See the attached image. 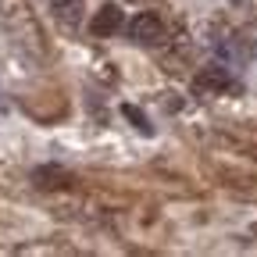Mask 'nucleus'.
I'll return each instance as SVG.
<instances>
[{"label":"nucleus","instance_id":"7ed1b4c3","mask_svg":"<svg viewBox=\"0 0 257 257\" xmlns=\"http://www.w3.org/2000/svg\"><path fill=\"white\" fill-rule=\"evenodd\" d=\"M197 89H204V93H232L236 79H232L229 68H221V64H207V68L197 75Z\"/></svg>","mask_w":257,"mask_h":257},{"label":"nucleus","instance_id":"9d476101","mask_svg":"<svg viewBox=\"0 0 257 257\" xmlns=\"http://www.w3.org/2000/svg\"><path fill=\"white\" fill-rule=\"evenodd\" d=\"M253 157H257V150H253Z\"/></svg>","mask_w":257,"mask_h":257},{"label":"nucleus","instance_id":"20e7f679","mask_svg":"<svg viewBox=\"0 0 257 257\" xmlns=\"http://www.w3.org/2000/svg\"><path fill=\"white\" fill-rule=\"evenodd\" d=\"M121 25H125V15H121L114 4H104L100 11L93 15L89 32H93V36H118V32H121Z\"/></svg>","mask_w":257,"mask_h":257},{"label":"nucleus","instance_id":"0eeeda50","mask_svg":"<svg viewBox=\"0 0 257 257\" xmlns=\"http://www.w3.org/2000/svg\"><path fill=\"white\" fill-rule=\"evenodd\" d=\"M32 179H36V186H40V189L68 186V172H61V168H36V172H32Z\"/></svg>","mask_w":257,"mask_h":257},{"label":"nucleus","instance_id":"423d86ee","mask_svg":"<svg viewBox=\"0 0 257 257\" xmlns=\"http://www.w3.org/2000/svg\"><path fill=\"white\" fill-rule=\"evenodd\" d=\"M50 8H54L57 22L68 25V29H75L82 22V0H50Z\"/></svg>","mask_w":257,"mask_h":257},{"label":"nucleus","instance_id":"f257e3e1","mask_svg":"<svg viewBox=\"0 0 257 257\" xmlns=\"http://www.w3.org/2000/svg\"><path fill=\"white\" fill-rule=\"evenodd\" d=\"M0 25L29 54H43V32H40V25H36L25 0H0Z\"/></svg>","mask_w":257,"mask_h":257},{"label":"nucleus","instance_id":"f03ea898","mask_svg":"<svg viewBox=\"0 0 257 257\" xmlns=\"http://www.w3.org/2000/svg\"><path fill=\"white\" fill-rule=\"evenodd\" d=\"M128 36H133L140 47H165L168 29H165V22H161L157 15L143 11V15H136L133 22H128Z\"/></svg>","mask_w":257,"mask_h":257},{"label":"nucleus","instance_id":"6e6552de","mask_svg":"<svg viewBox=\"0 0 257 257\" xmlns=\"http://www.w3.org/2000/svg\"><path fill=\"white\" fill-rule=\"evenodd\" d=\"M121 114H125L128 121H133V125L140 128V133H147V136L154 133V125H150V118H147V114H143L140 107H133V104H125V107H121Z\"/></svg>","mask_w":257,"mask_h":257},{"label":"nucleus","instance_id":"39448f33","mask_svg":"<svg viewBox=\"0 0 257 257\" xmlns=\"http://www.w3.org/2000/svg\"><path fill=\"white\" fill-rule=\"evenodd\" d=\"M221 179H225V189H229L232 197H239V200H253V204H257V179H253V175L229 172V175H221Z\"/></svg>","mask_w":257,"mask_h":257},{"label":"nucleus","instance_id":"1a4fd4ad","mask_svg":"<svg viewBox=\"0 0 257 257\" xmlns=\"http://www.w3.org/2000/svg\"><path fill=\"white\" fill-rule=\"evenodd\" d=\"M253 236H257V221H253Z\"/></svg>","mask_w":257,"mask_h":257}]
</instances>
